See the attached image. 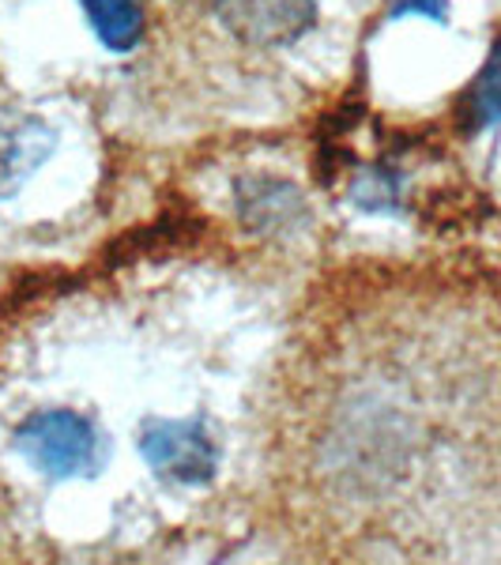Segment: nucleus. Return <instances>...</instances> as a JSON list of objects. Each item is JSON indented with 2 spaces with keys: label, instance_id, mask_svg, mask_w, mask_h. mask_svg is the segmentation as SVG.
Masks as SVG:
<instances>
[{
  "label": "nucleus",
  "instance_id": "obj_9",
  "mask_svg": "<svg viewBox=\"0 0 501 565\" xmlns=\"http://www.w3.org/2000/svg\"><path fill=\"white\" fill-rule=\"evenodd\" d=\"M407 15H418V20L430 23H449V0H393L388 4V20H407Z\"/></svg>",
  "mask_w": 501,
  "mask_h": 565
},
{
  "label": "nucleus",
  "instance_id": "obj_8",
  "mask_svg": "<svg viewBox=\"0 0 501 565\" xmlns=\"http://www.w3.org/2000/svg\"><path fill=\"white\" fill-rule=\"evenodd\" d=\"M396 200H399V174L393 167H373L354 174L351 204L366 207V212H385V207H396Z\"/></svg>",
  "mask_w": 501,
  "mask_h": 565
},
{
  "label": "nucleus",
  "instance_id": "obj_2",
  "mask_svg": "<svg viewBox=\"0 0 501 565\" xmlns=\"http://www.w3.org/2000/svg\"><path fill=\"white\" fill-rule=\"evenodd\" d=\"M140 457L170 487H207L218 471V445L204 418H148Z\"/></svg>",
  "mask_w": 501,
  "mask_h": 565
},
{
  "label": "nucleus",
  "instance_id": "obj_6",
  "mask_svg": "<svg viewBox=\"0 0 501 565\" xmlns=\"http://www.w3.org/2000/svg\"><path fill=\"white\" fill-rule=\"evenodd\" d=\"M90 31L109 53H132L143 42L148 20H143L140 0H79Z\"/></svg>",
  "mask_w": 501,
  "mask_h": 565
},
{
  "label": "nucleus",
  "instance_id": "obj_5",
  "mask_svg": "<svg viewBox=\"0 0 501 565\" xmlns=\"http://www.w3.org/2000/svg\"><path fill=\"white\" fill-rule=\"evenodd\" d=\"M238 196V215L257 234H295L309 226V204L302 189L284 178H242L234 185Z\"/></svg>",
  "mask_w": 501,
  "mask_h": 565
},
{
  "label": "nucleus",
  "instance_id": "obj_4",
  "mask_svg": "<svg viewBox=\"0 0 501 565\" xmlns=\"http://www.w3.org/2000/svg\"><path fill=\"white\" fill-rule=\"evenodd\" d=\"M57 129L31 114H0V200L15 196L57 151Z\"/></svg>",
  "mask_w": 501,
  "mask_h": 565
},
{
  "label": "nucleus",
  "instance_id": "obj_7",
  "mask_svg": "<svg viewBox=\"0 0 501 565\" xmlns=\"http://www.w3.org/2000/svg\"><path fill=\"white\" fill-rule=\"evenodd\" d=\"M460 114L468 121V129H494V125H501V45L487 57L479 76L471 79Z\"/></svg>",
  "mask_w": 501,
  "mask_h": 565
},
{
  "label": "nucleus",
  "instance_id": "obj_3",
  "mask_svg": "<svg viewBox=\"0 0 501 565\" xmlns=\"http://www.w3.org/2000/svg\"><path fill=\"white\" fill-rule=\"evenodd\" d=\"M212 12L238 42L276 50L313 31L317 0H212Z\"/></svg>",
  "mask_w": 501,
  "mask_h": 565
},
{
  "label": "nucleus",
  "instance_id": "obj_1",
  "mask_svg": "<svg viewBox=\"0 0 501 565\" xmlns=\"http://www.w3.org/2000/svg\"><path fill=\"white\" fill-rule=\"evenodd\" d=\"M15 452L31 463L34 471H42L45 479H95L109 460L106 434L98 430V423L84 412L72 407H45L23 418L12 434Z\"/></svg>",
  "mask_w": 501,
  "mask_h": 565
}]
</instances>
